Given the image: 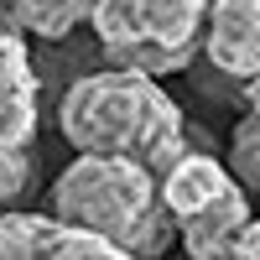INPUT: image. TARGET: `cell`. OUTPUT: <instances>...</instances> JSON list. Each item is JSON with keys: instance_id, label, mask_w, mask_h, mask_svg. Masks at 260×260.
Segmentation results:
<instances>
[{"instance_id": "cell-1", "label": "cell", "mask_w": 260, "mask_h": 260, "mask_svg": "<svg viewBox=\"0 0 260 260\" xmlns=\"http://www.w3.org/2000/svg\"><path fill=\"white\" fill-rule=\"evenodd\" d=\"M57 130L78 156H125L161 182V172L187 151L182 110L156 78L94 68L78 73L57 99Z\"/></svg>"}, {"instance_id": "cell-2", "label": "cell", "mask_w": 260, "mask_h": 260, "mask_svg": "<svg viewBox=\"0 0 260 260\" xmlns=\"http://www.w3.org/2000/svg\"><path fill=\"white\" fill-rule=\"evenodd\" d=\"M47 198L57 224L89 229L136 260H156L177 240V219L167 213L156 177L125 156H73Z\"/></svg>"}, {"instance_id": "cell-3", "label": "cell", "mask_w": 260, "mask_h": 260, "mask_svg": "<svg viewBox=\"0 0 260 260\" xmlns=\"http://www.w3.org/2000/svg\"><path fill=\"white\" fill-rule=\"evenodd\" d=\"M213 0H99L89 26L110 68L125 73H182L203 47V21Z\"/></svg>"}, {"instance_id": "cell-4", "label": "cell", "mask_w": 260, "mask_h": 260, "mask_svg": "<svg viewBox=\"0 0 260 260\" xmlns=\"http://www.w3.org/2000/svg\"><path fill=\"white\" fill-rule=\"evenodd\" d=\"M203 52L224 78H260V0H213L203 21Z\"/></svg>"}, {"instance_id": "cell-5", "label": "cell", "mask_w": 260, "mask_h": 260, "mask_svg": "<svg viewBox=\"0 0 260 260\" xmlns=\"http://www.w3.org/2000/svg\"><path fill=\"white\" fill-rule=\"evenodd\" d=\"M37 62L16 26H0V146L26 151L37 136Z\"/></svg>"}, {"instance_id": "cell-6", "label": "cell", "mask_w": 260, "mask_h": 260, "mask_svg": "<svg viewBox=\"0 0 260 260\" xmlns=\"http://www.w3.org/2000/svg\"><path fill=\"white\" fill-rule=\"evenodd\" d=\"M255 219L250 213V192L240 182H229L208 208H198L192 219L177 224V240L187 250V260H234V245H240L245 224Z\"/></svg>"}, {"instance_id": "cell-7", "label": "cell", "mask_w": 260, "mask_h": 260, "mask_svg": "<svg viewBox=\"0 0 260 260\" xmlns=\"http://www.w3.org/2000/svg\"><path fill=\"white\" fill-rule=\"evenodd\" d=\"M229 182H234V177H229V167H224L219 156H208V151H182V156L161 172L156 187H161L167 213L182 224V219H192L198 208H208Z\"/></svg>"}, {"instance_id": "cell-8", "label": "cell", "mask_w": 260, "mask_h": 260, "mask_svg": "<svg viewBox=\"0 0 260 260\" xmlns=\"http://www.w3.org/2000/svg\"><path fill=\"white\" fill-rule=\"evenodd\" d=\"M0 6H6V26L31 31L42 42H62L78 26H89L99 0H0Z\"/></svg>"}, {"instance_id": "cell-9", "label": "cell", "mask_w": 260, "mask_h": 260, "mask_svg": "<svg viewBox=\"0 0 260 260\" xmlns=\"http://www.w3.org/2000/svg\"><path fill=\"white\" fill-rule=\"evenodd\" d=\"M57 219L52 213H0V260H47V240H52Z\"/></svg>"}, {"instance_id": "cell-10", "label": "cell", "mask_w": 260, "mask_h": 260, "mask_svg": "<svg viewBox=\"0 0 260 260\" xmlns=\"http://www.w3.org/2000/svg\"><path fill=\"white\" fill-rule=\"evenodd\" d=\"M229 177L250 198L260 192V115H245L234 125V136H229Z\"/></svg>"}, {"instance_id": "cell-11", "label": "cell", "mask_w": 260, "mask_h": 260, "mask_svg": "<svg viewBox=\"0 0 260 260\" xmlns=\"http://www.w3.org/2000/svg\"><path fill=\"white\" fill-rule=\"evenodd\" d=\"M47 260H136V255L110 245V240H99V234H89V229L57 224L52 240H47Z\"/></svg>"}, {"instance_id": "cell-12", "label": "cell", "mask_w": 260, "mask_h": 260, "mask_svg": "<svg viewBox=\"0 0 260 260\" xmlns=\"http://www.w3.org/2000/svg\"><path fill=\"white\" fill-rule=\"evenodd\" d=\"M26 182H31V151L0 146V213H11V208L21 203Z\"/></svg>"}, {"instance_id": "cell-13", "label": "cell", "mask_w": 260, "mask_h": 260, "mask_svg": "<svg viewBox=\"0 0 260 260\" xmlns=\"http://www.w3.org/2000/svg\"><path fill=\"white\" fill-rule=\"evenodd\" d=\"M234 260H260V219H250V224H245L240 245H234Z\"/></svg>"}, {"instance_id": "cell-14", "label": "cell", "mask_w": 260, "mask_h": 260, "mask_svg": "<svg viewBox=\"0 0 260 260\" xmlns=\"http://www.w3.org/2000/svg\"><path fill=\"white\" fill-rule=\"evenodd\" d=\"M245 104H250V115H260V78L245 83Z\"/></svg>"}]
</instances>
